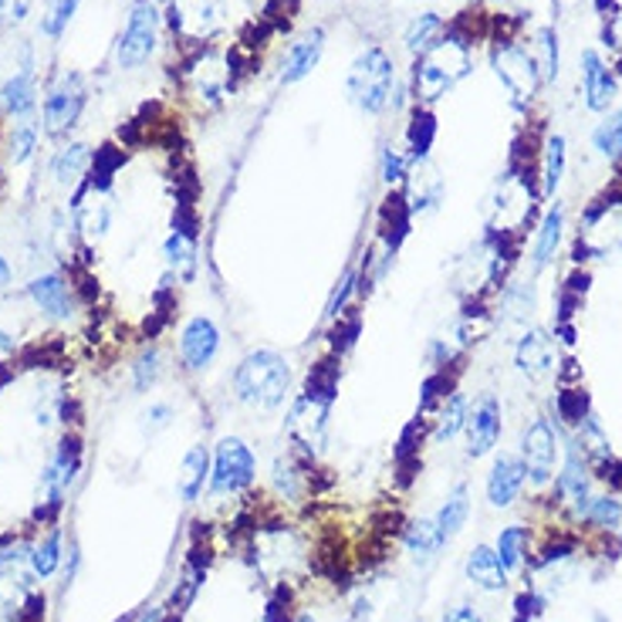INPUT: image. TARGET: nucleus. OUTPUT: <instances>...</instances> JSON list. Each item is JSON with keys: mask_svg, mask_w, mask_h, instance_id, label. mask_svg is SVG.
Listing matches in <instances>:
<instances>
[{"mask_svg": "<svg viewBox=\"0 0 622 622\" xmlns=\"http://www.w3.org/2000/svg\"><path fill=\"white\" fill-rule=\"evenodd\" d=\"M538 45H542V62H538V68H542L545 81H555V78H558V35L551 31V27H545V31L538 35Z\"/></svg>", "mask_w": 622, "mask_h": 622, "instance_id": "40", "label": "nucleus"}, {"mask_svg": "<svg viewBox=\"0 0 622 622\" xmlns=\"http://www.w3.org/2000/svg\"><path fill=\"white\" fill-rule=\"evenodd\" d=\"M38 139H41V126L35 123V118L31 115L17 118L14 129H11V139H8V160L14 166L27 163V160L35 156V150H38Z\"/></svg>", "mask_w": 622, "mask_h": 622, "instance_id": "32", "label": "nucleus"}, {"mask_svg": "<svg viewBox=\"0 0 622 622\" xmlns=\"http://www.w3.org/2000/svg\"><path fill=\"white\" fill-rule=\"evenodd\" d=\"M467 65H470L467 41H457L447 35L433 51L417 58V65H412V99L417 102L443 99L467 75Z\"/></svg>", "mask_w": 622, "mask_h": 622, "instance_id": "3", "label": "nucleus"}, {"mask_svg": "<svg viewBox=\"0 0 622 622\" xmlns=\"http://www.w3.org/2000/svg\"><path fill=\"white\" fill-rule=\"evenodd\" d=\"M88 166H92V150H88L85 142H68L62 145L54 156H51V180L58 187H75L81 176L88 173Z\"/></svg>", "mask_w": 622, "mask_h": 622, "instance_id": "25", "label": "nucleus"}, {"mask_svg": "<svg viewBox=\"0 0 622 622\" xmlns=\"http://www.w3.org/2000/svg\"><path fill=\"white\" fill-rule=\"evenodd\" d=\"M27 299L38 305V312H45L54 321H68L75 315V299H72V288L62 275H38L27 284Z\"/></svg>", "mask_w": 622, "mask_h": 622, "instance_id": "16", "label": "nucleus"}, {"mask_svg": "<svg viewBox=\"0 0 622 622\" xmlns=\"http://www.w3.org/2000/svg\"><path fill=\"white\" fill-rule=\"evenodd\" d=\"M359 291H363V268H359V264H348L345 275L339 278V284H335V291H332L329 305H325V321L342 318L345 308H348V302H352V294H359Z\"/></svg>", "mask_w": 622, "mask_h": 622, "instance_id": "35", "label": "nucleus"}, {"mask_svg": "<svg viewBox=\"0 0 622 622\" xmlns=\"http://www.w3.org/2000/svg\"><path fill=\"white\" fill-rule=\"evenodd\" d=\"M294 622H321L318 615H312V612H302L299 619H294Z\"/></svg>", "mask_w": 622, "mask_h": 622, "instance_id": "46", "label": "nucleus"}, {"mask_svg": "<svg viewBox=\"0 0 622 622\" xmlns=\"http://www.w3.org/2000/svg\"><path fill=\"white\" fill-rule=\"evenodd\" d=\"M173 420H176V409H173V403L156 399V403H150V406L142 409V433H145V436H156V433L169 430V427H173Z\"/></svg>", "mask_w": 622, "mask_h": 622, "instance_id": "39", "label": "nucleus"}, {"mask_svg": "<svg viewBox=\"0 0 622 622\" xmlns=\"http://www.w3.org/2000/svg\"><path fill=\"white\" fill-rule=\"evenodd\" d=\"M257 481V454L241 436H220L211 464V497H233Z\"/></svg>", "mask_w": 622, "mask_h": 622, "instance_id": "4", "label": "nucleus"}, {"mask_svg": "<svg viewBox=\"0 0 622 622\" xmlns=\"http://www.w3.org/2000/svg\"><path fill=\"white\" fill-rule=\"evenodd\" d=\"M443 622H481V612L473 606H457V609L447 612V619H443Z\"/></svg>", "mask_w": 622, "mask_h": 622, "instance_id": "42", "label": "nucleus"}, {"mask_svg": "<svg viewBox=\"0 0 622 622\" xmlns=\"http://www.w3.org/2000/svg\"><path fill=\"white\" fill-rule=\"evenodd\" d=\"M403 548H406V555H409L412 561H417L420 569L433 566L436 555L443 551V542H440V535H436L433 518L412 521V524L406 528V535H403Z\"/></svg>", "mask_w": 622, "mask_h": 622, "instance_id": "26", "label": "nucleus"}, {"mask_svg": "<svg viewBox=\"0 0 622 622\" xmlns=\"http://www.w3.org/2000/svg\"><path fill=\"white\" fill-rule=\"evenodd\" d=\"M393 88H396V62L386 48L372 45L355 54V62L348 65L345 75V96L355 109L366 115H382L393 102Z\"/></svg>", "mask_w": 622, "mask_h": 622, "instance_id": "2", "label": "nucleus"}, {"mask_svg": "<svg viewBox=\"0 0 622 622\" xmlns=\"http://www.w3.org/2000/svg\"><path fill=\"white\" fill-rule=\"evenodd\" d=\"M85 102H88V88H85L81 75H75V72L58 75L48 85L45 102H41V129H45V136H51V139L68 136L78 126Z\"/></svg>", "mask_w": 622, "mask_h": 622, "instance_id": "6", "label": "nucleus"}, {"mask_svg": "<svg viewBox=\"0 0 622 622\" xmlns=\"http://www.w3.org/2000/svg\"><path fill=\"white\" fill-rule=\"evenodd\" d=\"M464 433H467V457L481 460L497 450L500 433H505V406H500V399L494 393H484L473 399Z\"/></svg>", "mask_w": 622, "mask_h": 622, "instance_id": "10", "label": "nucleus"}, {"mask_svg": "<svg viewBox=\"0 0 622 622\" xmlns=\"http://www.w3.org/2000/svg\"><path fill=\"white\" fill-rule=\"evenodd\" d=\"M230 393L254 412H278L294 393V366L278 348H254L233 366Z\"/></svg>", "mask_w": 622, "mask_h": 622, "instance_id": "1", "label": "nucleus"}, {"mask_svg": "<svg viewBox=\"0 0 622 622\" xmlns=\"http://www.w3.org/2000/svg\"><path fill=\"white\" fill-rule=\"evenodd\" d=\"M224 335L220 325L211 315H193L183 321L180 335H176V359L187 372H206L220 355Z\"/></svg>", "mask_w": 622, "mask_h": 622, "instance_id": "9", "label": "nucleus"}, {"mask_svg": "<svg viewBox=\"0 0 622 622\" xmlns=\"http://www.w3.org/2000/svg\"><path fill=\"white\" fill-rule=\"evenodd\" d=\"M561 241H566V206L555 203V206H548V214L542 217V224L535 230V244H531V268L545 271L548 264L555 261Z\"/></svg>", "mask_w": 622, "mask_h": 622, "instance_id": "19", "label": "nucleus"}, {"mask_svg": "<svg viewBox=\"0 0 622 622\" xmlns=\"http://www.w3.org/2000/svg\"><path fill=\"white\" fill-rule=\"evenodd\" d=\"M160 45V8L156 0H132L123 35L115 41V65L123 72H136L153 58Z\"/></svg>", "mask_w": 622, "mask_h": 622, "instance_id": "5", "label": "nucleus"}, {"mask_svg": "<svg viewBox=\"0 0 622 622\" xmlns=\"http://www.w3.org/2000/svg\"><path fill=\"white\" fill-rule=\"evenodd\" d=\"M467 518H470V487L457 484L447 497H443V505L433 515V524H436V535H440L443 548H447L460 535Z\"/></svg>", "mask_w": 622, "mask_h": 622, "instance_id": "22", "label": "nucleus"}, {"mask_svg": "<svg viewBox=\"0 0 622 622\" xmlns=\"http://www.w3.org/2000/svg\"><path fill=\"white\" fill-rule=\"evenodd\" d=\"M561 436L555 430V423L548 417H535L524 430H521V464L528 470V481L535 487H545L555 481V473L561 467Z\"/></svg>", "mask_w": 622, "mask_h": 622, "instance_id": "7", "label": "nucleus"}, {"mask_svg": "<svg viewBox=\"0 0 622 622\" xmlns=\"http://www.w3.org/2000/svg\"><path fill=\"white\" fill-rule=\"evenodd\" d=\"M271 484H275V491H278L284 500H294V497L302 494L305 478H302V470L294 467L291 457H278V460H275V470H271Z\"/></svg>", "mask_w": 622, "mask_h": 622, "instance_id": "38", "label": "nucleus"}, {"mask_svg": "<svg viewBox=\"0 0 622 622\" xmlns=\"http://www.w3.org/2000/svg\"><path fill=\"white\" fill-rule=\"evenodd\" d=\"M163 257H166V268L176 278L193 281V275H196V233H193V227L176 224L173 233L166 237V244H163Z\"/></svg>", "mask_w": 622, "mask_h": 622, "instance_id": "21", "label": "nucleus"}, {"mask_svg": "<svg viewBox=\"0 0 622 622\" xmlns=\"http://www.w3.org/2000/svg\"><path fill=\"white\" fill-rule=\"evenodd\" d=\"M211 464H214V450L206 447V443L187 447L180 470H176V497H180V505H196L203 497L206 484H211Z\"/></svg>", "mask_w": 622, "mask_h": 622, "instance_id": "15", "label": "nucleus"}, {"mask_svg": "<svg viewBox=\"0 0 622 622\" xmlns=\"http://www.w3.org/2000/svg\"><path fill=\"white\" fill-rule=\"evenodd\" d=\"M11 281H14V271H11V264H8V257L0 254V299L11 291Z\"/></svg>", "mask_w": 622, "mask_h": 622, "instance_id": "43", "label": "nucleus"}, {"mask_svg": "<svg viewBox=\"0 0 622 622\" xmlns=\"http://www.w3.org/2000/svg\"><path fill=\"white\" fill-rule=\"evenodd\" d=\"M35 0H0V27H17L27 21V14H31Z\"/></svg>", "mask_w": 622, "mask_h": 622, "instance_id": "41", "label": "nucleus"}, {"mask_svg": "<svg viewBox=\"0 0 622 622\" xmlns=\"http://www.w3.org/2000/svg\"><path fill=\"white\" fill-rule=\"evenodd\" d=\"M592 150H596L609 163L622 160V109L609 112L596 126V132H592Z\"/></svg>", "mask_w": 622, "mask_h": 622, "instance_id": "33", "label": "nucleus"}, {"mask_svg": "<svg viewBox=\"0 0 622 622\" xmlns=\"http://www.w3.org/2000/svg\"><path fill=\"white\" fill-rule=\"evenodd\" d=\"M467 412H470V403L460 390H450L447 396L440 399L436 412H433V430H430V440L433 443H450L464 433L467 427Z\"/></svg>", "mask_w": 622, "mask_h": 622, "instance_id": "23", "label": "nucleus"}, {"mask_svg": "<svg viewBox=\"0 0 622 622\" xmlns=\"http://www.w3.org/2000/svg\"><path fill=\"white\" fill-rule=\"evenodd\" d=\"M38 105V85H35V72L31 65H24L17 75H11L0 88V109H4L11 118H27Z\"/></svg>", "mask_w": 622, "mask_h": 622, "instance_id": "24", "label": "nucleus"}, {"mask_svg": "<svg viewBox=\"0 0 622 622\" xmlns=\"http://www.w3.org/2000/svg\"><path fill=\"white\" fill-rule=\"evenodd\" d=\"M515 366L528 379H545L555 369V342L545 329H528L515 345Z\"/></svg>", "mask_w": 622, "mask_h": 622, "instance_id": "17", "label": "nucleus"}, {"mask_svg": "<svg viewBox=\"0 0 622 622\" xmlns=\"http://www.w3.org/2000/svg\"><path fill=\"white\" fill-rule=\"evenodd\" d=\"M78 470H81V447H78L75 436H65L54 447V454H51V460H48V467L41 473V487H45V497H48L51 508L62 505V497L75 484Z\"/></svg>", "mask_w": 622, "mask_h": 622, "instance_id": "11", "label": "nucleus"}, {"mask_svg": "<svg viewBox=\"0 0 622 622\" xmlns=\"http://www.w3.org/2000/svg\"><path fill=\"white\" fill-rule=\"evenodd\" d=\"M27 566H31L35 579H51L58 569H62V528H51L48 535L31 548Z\"/></svg>", "mask_w": 622, "mask_h": 622, "instance_id": "30", "label": "nucleus"}, {"mask_svg": "<svg viewBox=\"0 0 622 622\" xmlns=\"http://www.w3.org/2000/svg\"><path fill=\"white\" fill-rule=\"evenodd\" d=\"M566 166H569V142L566 136H548L545 139V156H542V193L551 200L566 180Z\"/></svg>", "mask_w": 622, "mask_h": 622, "instance_id": "28", "label": "nucleus"}, {"mask_svg": "<svg viewBox=\"0 0 622 622\" xmlns=\"http://www.w3.org/2000/svg\"><path fill=\"white\" fill-rule=\"evenodd\" d=\"M321 54H325V31L321 27H312V31H305L302 38H294L281 58V85H299L302 78H308L318 62H321Z\"/></svg>", "mask_w": 622, "mask_h": 622, "instance_id": "14", "label": "nucleus"}, {"mask_svg": "<svg viewBox=\"0 0 622 622\" xmlns=\"http://www.w3.org/2000/svg\"><path fill=\"white\" fill-rule=\"evenodd\" d=\"M132 622H163V606H150L145 612H139Z\"/></svg>", "mask_w": 622, "mask_h": 622, "instance_id": "44", "label": "nucleus"}, {"mask_svg": "<svg viewBox=\"0 0 622 622\" xmlns=\"http://www.w3.org/2000/svg\"><path fill=\"white\" fill-rule=\"evenodd\" d=\"M163 352L160 345H142V352L132 359V390L150 393L156 390V382L163 379Z\"/></svg>", "mask_w": 622, "mask_h": 622, "instance_id": "31", "label": "nucleus"}, {"mask_svg": "<svg viewBox=\"0 0 622 622\" xmlns=\"http://www.w3.org/2000/svg\"><path fill=\"white\" fill-rule=\"evenodd\" d=\"M464 575L470 585H478L484 592H505L508 588V572L500 566V558L491 545H473L467 561H464Z\"/></svg>", "mask_w": 622, "mask_h": 622, "instance_id": "20", "label": "nucleus"}, {"mask_svg": "<svg viewBox=\"0 0 622 622\" xmlns=\"http://www.w3.org/2000/svg\"><path fill=\"white\" fill-rule=\"evenodd\" d=\"M409 166H412V160L399 150V145H382V153H379V176H382V183L386 187H396V183H403L406 176H409Z\"/></svg>", "mask_w": 622, "mask_h": 622, "instance_id": "37", "label": "nucleus"}, {"mask_svg": "<svg viewBox=\"0 0 622 622\" xmlns=\"http://www.w3.org/2000/svg\"><path fill=\"white\" fill-rule=\"evenodd\" d=\"M582 88H585V105L592 112H606L615 99V78L599 58V51L582 54Z\"/></svg>", "mask_w": 622, "mask_h": 622, "instance_id": "18", "label": "nucleus"}, {"mask_svg": "<svg viewBox=\"0 0 622 622\" xmlns=\"http://www.w3.org/2000/svg\"><path fill=\"white\" fill-rule=\"evenodd\" d=\"M579 518L585 521V524H592V528H602V531H612V528H619L622 524V500H615V497H609V494H592L588 500H585V508L579 511Z\"/></svg>", "mask_w": 622, "mask_h": 622, "instance_id": "34", "label": "nucleus"}, {"mask_svg": "<svg viewBox=\"0 0 622 622\" xmlns=\"http://www.w3.org/2000/svg\"><path fill=\"white\" fill-rule=\"evenodd\" d=\"M443 17L440 14H433V11H427V14H420V17H412L409 21V27H406V35H403V45H406V51L412 54V58H423L427 51H433L440 41H443Z\"/></svg>", "mask_w": 622, "mask_h": 622, "instance_id": "27", "label": "nucleus"}, {"mask_svg": "<svg viewBox=\"0 0 622 622\" xmlns=\"http://www.w3.org/2000/svg\"><path fill=\"white\" fill-rule=\"evenodd\" d=\"M524 484H528V470H524L521 457L500 450L491 464V473H487V505L500 508V511L511 508L521 497Z\"/></svg>", "mask_w": 622, "mask_h": 622, "instance_id": "12", "label": "nucleus"}, {"mask_svg": "<svg viewBox=\"0 0 622 622\" xmlns=\"http://www.w3.org/2000/svg\"><path fill=\"white\" fill-rule=\"evenodd\" d=\"M14 352V335L11 332H0V355H11Z\"/></svg>", "mask_w": 622, "mask_h": 622, "instance_id": "45", "label": "nucleus"}, {"mask_svg": "<svg viewBox=\"0 0 622 622\" xmlns=\"http://www.w3.org/2000/svg\"><path fill=\"white\" fill-rule=\"evenodd\" d=\"M528 545H531V535L524 524H508L500 528V535L494 542V551L500 558V566H505V572H521L524 569V558H528Z\"/></svg>", "mask_w": 622, "mask_h": 622, "instance_id": "29", "label": "nucleus"}, {"mask_svg": "<svg viewBox=\"0 0 622 622\" xmlns=\"http://www.w3.org/2000/svg\"><path fill=\"white\" fill-rule=\"evenodd\" d=\"M332 399H335L332 386H325V390H308L291 403L288 430L305 454H318L325 447V440H329Z\"/></svg>", "mask_w": 622, "mask_h": 622, "instance_id": "8", "label": "nucleus"}, {"mask_svg": "<svg viewBox=\"0 0 622 622\" xmlns=\"http://www.w3.org/2000/svg\"><path fill=\"white\" fill-rule=\"evenodd\" d=\"M75 11H78V0H48V11L41 17V35L58 41L65 35V27L72 24Z\"/></svg>", "mask_w": 622, "mask_h": 622, "instance_id": "36", "label": "nucleus"}, {"mask_svg": "<svg viewBox=\"0 0 622 622\" xmlns=\"http://www.w3.org/2000/svg\"><path fill=\"white\" fill-rule=\"evenodd\" d=\"M112 200H109V190L102 187V183H96V180H88L81 190H78V196H75V203H72V217H75V227L85 233V237H105V230H109V224H112Z\"/></svg>", "mask_w": 622, "mask_h": 622, "instance_id": "13", "label": "nucleus"}]
</instances>
